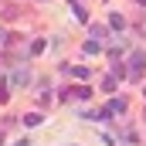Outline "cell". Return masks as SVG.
I'll return each mask as SVG.
<instances>
[{"label":"cell","mask_w":146,"mask_h":146,"mask_svg":"<svg viewBox=\"0 0 146 146\" xmlns=\"http://www.w3.org/2000/svg\"><path fill=\"white\" fill-rule=\"evenodd\" d=\"M143 68H146V54L143 51H136V54H133V58H129V78H139V75H143Z\"/></svg>","instance_id":"6da1fadb"},{"label":"cell","mask_w":146,"mask_h":146,"mask_svg":"<svg viewBox=\"0 0 146 146\" xmlns=\"http://www.w3.org/2000/svg\"><path fill=\"white\" fill-rule=\"evenodd\" d=\"M88 95H92V92H88L85 85H75V88H65V92H61V99H75V102H82V99H88Z\"/></svg>","instance_id":"7a4b0ae2"},{"label":"cell","mask_w":146,"mask_h":146,"mask_svg":"<svg viewBox=\"0 0 146 146\" xmlns=\"http://www.w3.org/2000/svg\"><path fill=\"white\" fill-rule=\"evenodd\" d=\"M106 112H109V115H115V112H126V99H112L109 106H106Z\"/></svg>","instance_id":"3957f363"},{"label":"cell","mask_w":146,"mask_h":146,"mask_svg":"<svg viewBox=\"0 0 146 146\" xmlns=\"http://www.w3.org/2000/svg\"><path fill=\"white\" fill-rule=\"evenodd\" d=\"M10 85H27V68H17L10 75Z\"/></svg>","instance_id":"277c9868"},{"label":"cell","mask_w":146,"mask_h":146,"mask_svg":"<svg viewBox=\"0 0 146 146\" xmlns=\"http://www.w3.org/2000/svg\"><path fill=\"white\" fill-rule=\"evenodd\" d=\"M68 68H72V75H75V78H82V82L92 75V68H82V65H68Z\"/></svg>","instance_id":"5b68a950"},{"label":"cell","mask_w":146,"mask_h":146,"mask_svg":"<svg viewBox=\"0 0 146 146\" xmlns=\"http://www.w3.org/2000/svg\"><path fill=\"white\" fill-rule=\"evenodd\" d=\"M82 51H85V54H99V51H102V44H99V41H85V48H82Z\"/></svg>","instance_id":"8992f818"},{"label":"cell","mask_w":146,"mask_h":146,"mask_svg":"<svg viewBox=\"0 0 146 146\" xmlns=\"http://www.w3.org/2000/svg\"><path fill=\"white\" fill-rule=\"evenodd\" d=\"M24 122H27V126H41L44 115H41V112H31V115H24Z\"/></svg>","instance_id":"52a82bcc"},{"label":"cell","mask_w":146,"mask_h":146,"mask_svg":"<svg viewBox=\"0 0 146 146\" xmlns=\"http://www.w3.org/2000/svg\"><path fill=\"white\" fill-rule=\"evenodd\" d=\"M109 24H112V27H115V31H122V27H126V21H122L119 14H112V17H109Z\"/></svg>","instance_id":"ba28073f"},{"label":"cell","mask_w":146,"mask_h":146,"mask_svg":"<svg viewBox=\"0 0 146 146\" xmlns=\"http://www.w3.org/2000/svg\"><path fill=\"white\" fill-rule=\"evenodd\" d=\"M115 82H119V78H112V75H109V78L102 82V92H115Z\"/></svg>","instance_id":"9c48e42d"},{"label":"cell","mask_w":146,"mask_h":146,"mask_svg":"<svg viewBox=\"0 0 146 146\" xmlns=\"http://www.w3.org/2000/svg\"><path fill=\"white\" fill-rule=\"evenodd\" d=\"M0 102H7V85H0Z\"/></svg>","instance_id":"30bf717a"},{"label":"cell","mask_w":146,"mask_h":146,"mask_svg":"<svg viewBox=\"0 0 146 146\" xmlns=\"http://www.w3.org/2000/svg\"><path fill=\"white\" fill-rule=\"evenodd\" d=\"M0 139H3V126H0Z\"/></svg>","instance_id":"8fae6325"},{"label":"cell","mask_w":146,"mask_h":146,"mask_svg":"<svg viewBox=\"0 0 146 146\" xmlns=\"http://www.w3.org/2000/svg\"><path fill=\"white\" fill-rule=\"evenodd\" d=\"M0 44H3V31H0Z\"/></svg>","instance_id":"7c38bea8"}]
</instances>
